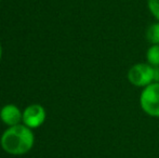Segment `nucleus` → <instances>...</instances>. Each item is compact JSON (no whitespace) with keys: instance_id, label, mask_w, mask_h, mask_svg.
Segmentation results:
<instances>
[{"instance_id":"obj_1","label":"nucleus","mask_w":159,"mask_h":158,"mask_svg":"<svg viewBox=\"0 0 159 158\" xmlns=\"http://www.w3.org/2000/svg\"><path fill=\"white\" fill-rule=\"evenodd\" d=\"M34 145V134L23 124L10 127L1 137V146L12 155H22L30 151Z\"/></svg>"},{"instance_id":"obj_2","label":"nucleus","mask_w":159,"mask_h":158,"mask_svg":"<svg viewBox=\"0 0 159 158\" xmlns=\"http://www.w3.org/2000/svg\"><path fill=\"white\" fill-rule=\"evenodd\" d=\"M127 78L132 86L145 88L156 82V67L148 63H136L128 70Z\"/></svg>"},{"instance_id":"obj_3","label":"nucleus","mask_w":159,"mask_h":158,"mask_svg":"<svg viewBox=\"0 0 159 158\" xmlns=\"http://www.w3.org/2000/svg\"><path fill=\"white\" fill-rule=\"evenodd\" d=\"M140 106L149 117L159 118V82H153L143 88L140 95Z\"/></svg>"},{"instance_id":"obj_4","label":"nucleus","mask_w":159,"mask_h":158,"mask_svg":"<svg viewBox=\"0 0 159 158\" xmlns=\"http://www.w3.org/2000/svg\"><path fill=\"white\" fill-rule=\"evenodd\" d=\"M46 119V111L41 105L34 104L26 107L23 113L24 124L28 128H38L44 122Z\"/></svg>"},{"instance_id":"obj_5","label":"nucleus","mask_w":159,"mask_h":158,"mask_svg":"<svg viewBox=\"0 0 159 158\" xmlns=\"http://www.w3.org/2000/svg\"><path fill=\"white\" fill-rule=\"evenodd\" d=\"M0 118L6 124L13 127L19 124L20 121L23 120V114L15 105L9 104V105L2 107L1 112H0Z\"/></svg>"},{"instance_id":"obj_6","label":"nucleus","mask_w":159,"mask_h":158,"mask_svg":"<svg viewBox=\"0 0 159 158\" xmlns=\"http://www.w3.org/2000/svg\"><path fill=\"white\" fill-rule=\"evenodd\" d=\"M146 62L154 67L159 66V44H152L146 51Z\"/></svg>"},{"instance_id":"obj_7","label":"nucleus","mask_w":159,"mask_h":158,"mask_svg":"<svg viewBox=\"0 0 159 158\" xmlns=\"http://www.w3.org/2000/svg\"><path fill=\"white\" fill-rule=\"evenodd\" d=\"M146 39L152 44H159V22L154 23L147 28Z\"/></svg>"},{"instance_id":"obj_8","label":"nucleus","mask_w":159,"mask_h":158,"mask_svg":"<svg viewBox=\"0 0 159 158\" xmlns=\"http://www.w3.org/2000/svg\"><path fill=\"white\" fill-rule=\"evenodd\" d=\"M147 8L152 15L159 22V0H147Z\"/></svg>"},{"instance_id":"obj_9","label":"nucleus","mask_w":159,"mask_h":158,"mask_svg":"<svg viewBox=\"0 0 159 158\" xmlns=\"http://www.w3.org/2000/svg\"><path fill=\"white\" fill-rule=\"evenodd\" d=\"M1 55H2V49H1V46H0V59H1Z\"/></svg>"},{"instance_id":"obj_10","label":"nucleus","mask_w":159,"mask_h":158,"mask_svg":"<svg viewBox=\"0 0 159 158\" xmlns=\"http://www.w3.org/2000/svg\"><path fill=\"white\" fill-rule=\"evenodd\" d=\"M158 82H159V79H158Z\"/></svg>"}]
</instances>
